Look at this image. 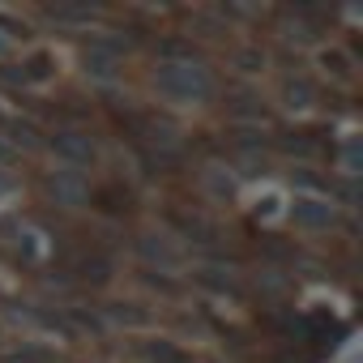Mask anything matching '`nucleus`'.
<instances>
[{"label":"nucleus","instance_id":"obj_4","mask_svg":"<svg viewBox=\"0 0 363 363\" xmlns=\"http://www.w3.org/2000/svg\"><path fill=\"white\" fill-rule=\"evenodd\" d=\"M82 73H86L90 82H99V86L116 82V77H120V52H116L111 43H90V48H82Z\"/></svg>","mask_w":363,"mask_h":363},{"label":"nucleus","instance_id":"obj_8","mask_svg":"<svg viewBox=\"0 0 363 363\" xmlns=\"http://www.w3.org/2000/svg\"><path fill=\"white\" fill-rule=\"evenodd\" d=\"M316 65H320L329 77H337V82H350V73H354V69H350V60H346L337 48H320V52H316Z\"/></svg>","mask_w":363,"mask_h":363},{"label":"nucleus","instance_id":"obj_10","mask_svg":"<svg viewBox=\"0 0 363 363\" xmlns=\"http://www.w3.org/2000/svg\"><path fill=\"white\" fill-rule=\"evenodd\" d=\"M9 56H13V39L0 30V60H9Z\"/></svg>","mask_w":363,"mask_h":363},{"label":"nucleus","instance_id":"obj_11","mask_svg":"<svg viewBox=\"0 0 363 363\" xmlns=\"http://www.w3.org/2000/svg\"><path fill=\"white\" fill-rule=\"evenodd\" d=\"M5 120H9V116H5V111H0V128H5Z\"/></svg>","mask_w":363,"mask_h":363},{"label":"nucleus","instance_id":"obj_9","mask_svg":"<svg viewBox=\"0 0 363 363\" xmlns=\"http://www.w3.org/2000/svg\"><path fill=\"white\" fill-rule=\"evenodd\" d=\"M201 179H206V189H210L214 197H231V193H235V179H231L223 167H206V175H201Z\"/></svg>","mask_w":363,"mask_h":363},{"label":"nucleus","instance_id":"obj_3","mask_svg":"<svg viewBox=\"0 0 363 363\" xmlns=\"http://www.w3.org/2000/svg\"><path fill=\"white\" fill-rule=\"evenodd\" d=\"M52 154H56V162L65 167V171H90L94 167V158H99V145L86 137V133H77V128H60V133H52V141H43Z\"/></svg>","mask_w":363,"mask_h":363},{"label":"nucleus","instance_id":"obj_2","mask_svg":"<svg viewBox=\"0 0 363 363\" xmlns=\"http://www.w3.org/2000/svg\"><path fill=\"white\" fill-rule=\"evenodd\" d=\"M286 223L303 235H320L337 227V201L329 193H295L286 197Z\"/></svg>","mask_w":363,"mask_h":363},{"label":"nucleus","instance_id":"obj_1","mask_svg":"<svg viewBox=\"0 0 363 363\" xmlns=\"http://www.w3.org/2000/svg\"><path fill=\"white\" fill-rule=\"evenodd\" d=\"M154 90L158 99L175 103V107H197L214 94V77L206 65H193V60H167L154 69Z\"/></svg>","mask_w":363,"mask_h":363},{"label":"nucleus","instance_id":"obj_5","mask_svg":"<svg viewBox=\"0 0 363 363\" xmlns=\"http://www.w3.org/2000/svg\"><path fill=\"white\" fill-rule=\"evenodd\" d=\"M137 248H141V257H145L150 265H158V274L179 269V261H184V252H179V244H175L171 235H154V231H145Z\"/></svg>","mask_w":363,"mask_h":363},{"label":"nucleus","instance_id":"obj_7","mask_svg":"<svg viewBox=\"0 0 363 363\" xmlns=\"http://www.w3.org/2000/svg\"><path fill=\"white\" fill-rule=\"evenodd\" d=\"M252 214H257L261 223H278V218H286V193H278V189H269L265 197H257V206H252Z\"/></svg>","mask_w":363,"mask_h":363},{"label":"nucleus","instance_id":"obj_6","mask_svg":"<svg viewBox=\"0 0 363 363\" xmlns=\"http://www.w3.org/2000/svg\"><path fill=\"white\" fill-rule=\"evenodd\" d=\"M278 99H282V107H286V111H308V107H312V99H316V90H312V82H308V77H286Z\"/></svg>","mask_w":363,"mask_h":363}]
</instances>
